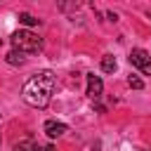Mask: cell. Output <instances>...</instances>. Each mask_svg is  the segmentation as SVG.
Here are the masks:
<instances>
[{"mask_svg": "<svg viewBox=\"0 0 151 151\" xmlns=\"http://www.w3.org/2000/svg\"><path fill=\"white\" fill-rule=\"evenodd\" d=\"M19 21H21L24 26H35V24H38V19H35L33 14H28V12H21V14H19Z\"/></svg>", "mask_w": 151, "mask_h": 151, "instance_id": "9", "label": "cell"}, {"mask_svg": "<svg viewBox=\"0 0 151 151\" xmlns=\"http://www.w3.org/2000/svg\"><path fill=\"white\" fill-rule=\"evenodd\" d=\"M0 45H2V38H0Z\"/></svg>", "mask_w": 151, "mask_h": 151, "instance_id": "12", "label": "cell"}, {"mask_svg": "<svg viewBox=\"0 0 151 151\" xmlns=\"http://www.w3.org/2000/svg\"><path fill=\"white\" fill-rule=\"evenodd\" d=\"M130 64L132 66H137L144 76H151V54L146 52V50H142V47H134L132 52H130Z\"/></svg>", "mask_w": 151, "mask_h": 151, "instance_id": "3", "label": "cell"}, {"mask_svg": "<svg viewBox=\"0 0 151 151\" xmlns=\"http://www.w3.org/2000/svg\"><path fill=\"white\" fill-rule=\"evenodd\" d=\"M101 90H104L101 78L94 76V73H87V97L90 99H99L101 97Z\"/></svg>", "mask_w": 151, "mask_h": 151, "instance_id": "4", "label": "cell"}, {"mask_svg": "<svg viewBox=\"0 0 151 151\" xmlns=\"http://www.w3.org/2000/svg\"><path fill=\"white\" fill-rule=\"evenodd\" d=\"M14 151H42L38 144H33L31 139H24V142H19L17 146H14Z\"/></svg>", "mask_w": 151, "mask_h": 151, "instance_id": "8", "label": "cell"}, {"mask_svg": "<svg viewBox=\"0 0 151 151\" xmlns=\"http://www.w3.org/2000/svg\"><path fill=\"white\" fill-rule=\"evenodd\" d=\"M116 66H118V64H116L113 54H104V57H101V71H104V73H113Z\"/></svg>", "mask_w": 151, "mask_h": 151, "instance_id": "6", "label": "cell"}, {"mask_svg": "<svg viewBox=\"0 0 151 151\" xmlns=\"http://www.w3.org/2000/svg\"><path fill=\"white\" fill-rule=\"evenodd\" d=\"M64 132H66V125H64V123H59V120H47V123H45V134H47V137L54 139V137H61Z\"/></svg>", "mask_w": 151, "mask_h": 151, "instance_id": "5", "label": "cell"}, {"mask_svg": "<svg viewBox=\"0 0 151 151\" xmlns=\"http://www.w3.org/2000/svg\"><path fill=\"white\" fill-rule=\"evenodd\" d=\"M54 90H57V78H54V73H52V71H40V73H35V76H31V78L26 80V85H24V90H21V97H24V101H26L28 106H33V109H45V106L50 104Z\"/></svg>", "mask_w": 151, "mask_h": 151, "instance_id": "1", "label": "cell"}, {"mask_svg": "<svg viewBox=\"0 0 151 151\" xmlns=\"http://www.w3.org/2000/svg\"><path fill=\"white\" fill-rule=\"evenodd\" d=\"M127 85H130L132 90H142V87H144V83H142L137 76H130V78H127Z\"/></svg>", "mask_w": 151, "mask_h": 151, "instance_id": "10", "label": "cell"}, {"mask_svg": "<svg viewBox=\"0 0 151 151\" xmlns=\"http://www.w3.org/2000/svg\"><path fill=\"white\" fill-rule=\"evenodd\" d=\"M42 151H54V146H52V144H47V146H45Z\"/></svg>", "mask_w": 151, "mask_h": 151, "instance_id": "11", "label": "cell"}, {"mask_svg": "<svg viewBox=\"0 0 151 151\" xmlns=\"http://www.w3.org/2000/svg\"><path fill=\"white\" fill-rule=\"evenodd\" d=\"M9 42H12V47H14L17 52H21V54H33V52H38V50L42 47V40H40L35 33H31V31H17V33H12Z\"/></svg>", "mask_w": 151, "mask_h": 151, "instance_id": "2", "label": "cell"}, {"mask_svg": "<svg viewBox=\"0 0 151 151\" xmlns=\"http://www.w3.org/2000/svg\"><path fill=\"white\" fill-rule=\"evenodd\" d=\"M5 61H7V64H12V66H21V64H24V54H21V52H17V50H12V52L5 57Z\"/></svg>", "mask_w": 151, "mask_h": 151, "instance_id": "7", "label": "cell"}]
</instances>
